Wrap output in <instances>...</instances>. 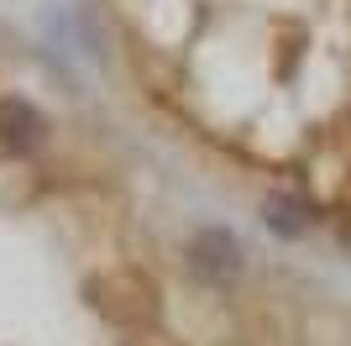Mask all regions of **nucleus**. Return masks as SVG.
<instances>
[{"instance_id": "1", "label": "nucleus", "mask_w": 351, "mask_h": 346, "mask_svg": "<svg viewBox=\"0 0 351 346\" xmlns=\"http://www.w3.org/2000/svg\"><path fill=\"white\" fill-rule=\"evenodd\" d=\"M84 294L100 304V315L110 325H121V331H142V325L158 320V284L142 268H105V273L89 278Z\"/></svg>"}, {"instance_id": "2", "label": "nucleus", "mask_w": 351, "mask_h": 346, "mask_svg": "<svg viewBox=\"0 0 351 346\" xmlns=\"http://www.w3.org/2000/svg\"><path fill=\"white\" fill-rule=\"evenodd\" d=\"M184 262H189V273L210 288H226L236 278L247 273V246L241 236L226 226H194V236L184 242Z\"/></svg>"}, {"instance_id": "3", "label": "nucleus", "mask_w": 351, "mask_h": 346, "mask_svg": "<svg viewBox=\"0 0 351 346\" xmlns=\"http://www.w3.org/2000/svg\"><path fill=\"white\" fill-rule=\"evenodd\" d=\"M53 142V121L27 95H0V158L27 163Z\"/></svg>"}, {"instance_id": "4", "label": "nucleus", "mask_w": 351, "mask_h": 346, "mask_svg": "<svg viewBox=\"0 0 351 346\" xmlns=\"http://www.w3.org/2000/svg\"><path fill=\"white\" fill-rule=\"evenodd\" d=\"M315 220H320V205L309 200V194H299V189H273V194L263 200V226L273 231L278 242H299V236H309Z\"/></svg>"}, {"instance_id": "5", "label": "nucleus", "mask_w": 351, "mask_h": 346, "mask_svg": "<svg viewBox=\"0 0 351 346\" xmlns=\"http://www.w3.org/2000/svg\"><path fill=\"white\" fill-rule=\"evenodd\" d=\"M336 236H341V246H346V252H351V210H346V216L336 220Z\"/></svg>"}]
</instances>
